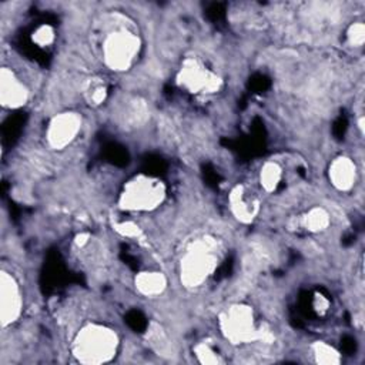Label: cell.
<instances>
[{
	"instance_id": "cell-15",
	"label": "cell",
	"mask_w": 365,
	"mask_h": 365,
	"mask_svg": "<svg viewBox=\"0 0 365 365\" xmlns=\"http://www.w3.org/2000/svg\"><path fill=\"white\" fill-rule=\"evenodd\" d=\"M83 96L90 106L98 107L106 103L108 97V87L100 77H90L83 86Z\"/></svg>"
},
{
	"instance_id": "cell-9",
	"label": "cell",
	"mask_w": 365,
	"mask_h": 365,
	"mask_svg": "<svg viewBox=\"0 0 365 365\" xmlns=\"http://www.w3.org/2000/svg\"><path fill=\"white\" fill-rule=\"evenodd\" d=\"M30 90L19 74L7 66L0 68V104L6 110H19L29 103Z\"/></svg>"
},
{
	"instance_id": "cell-19",
	"label": "cell",
	"mask_w": 365,
	"mask_h": 365,
	"mask_svg": "<svg viewBox=\"0 0 365 365\" xmlns=\"http://www.w3.org/2000/svg\"><path fill=\"white\" fill-rule=\"evenodd\" d=\"M346 43L351 47H361L365 41V24L364 21H352L345 31Z\"/></svg>"
},
{
	"instance_id": "cell-10",
	"label": "cell",
	"mask_w": 365,
	"mask_h": 365,
	"mask_svg": "<svg viewBox=\"0 0 365 365\" xmlns=\"http://www.w3.org/2000/svg\"><path fill=\"white\" fill-rule=\"evenodd\" d=\"M228 207L232 217L241 224H251L259 214V201L245 185L238 184L228 194Z\"/></svg>"
},
{
	"instance_id": "cell-21",
	"label": "cell",
	"mask_w": 365,
	"mask_h": 365,
	"mask_svg": "<svg viewBox=\"0 0 365 365\" xmlns=\"http://www.w3.org/2000/svg\"><path fill=\"white\" fill-rule=\"evenodd\" d=\"M311 305H312V309L318 314V315H325L328 311H329V307H331V301L327 298V295L321 294V292H315L314 297H312V301H311Z\"/></svg>"
},
{
	"instance_id": "cell-2",
	"label": "cell",
	"mask_w": 365,
	"mask_h": 365,
	"mask_svg": "<svg viewBox=\"0 0 365 365\" xmlns=\"http://www.w3.org/2000/svg\"><path fill=\"white\" fill-rule=\"evenodd\" d=\"M120 344L118 331L104 322L91 321L77 329L70 344V352L80 364L101 365L117 356Z\"/></svg>"
},
{
	"instance_id": "cell-14",
	"label": "cell",
	"mask_w": 365,
	"mask_h": 365,
	"mask_svg": "<svg viewBox=\"0 0 365 365\" xmlns=\"http://www.w3.org/2000/svg\"><path fill=\"white\" fill-rule=\"evenodd\" d=\"M284 178V170L282 165L275 160L265 161L258 173V182L262 188V191L271 194L278 190Z\"/></svg>"
},
{
	"instance_id": "cell-11",
	"label": "cell",
	"mask_w": 365,
	"mask_h": 365,
	"mask_svg": "<svg viewBox=\"0 0 365 365\" xmlns=\"http://www.w3.org/2000/svg\"><path fill=\"white\" fill-rule=\"evenodd\" d=\"M327 177L334 190L338 192H348L354 188L358 178L356 163L352 160V157L339 154L328 164Z\"/></svg>"
},
{
	"instance_id": "cell-22",
	"label": "cell",
	"mask_w": 365,
	"mask_h": 365,
	"mask_svg": "<svg viewBox=\"0 0 365 365\" xmlns=\"http://www.w3.org/2000/svg\"><path fill=\"white\" fill-rule=\"evenodd\" d=\"M90 241V234L88 232H80L74 237V244L78 247V248H83L84 245H87Z\"/></svg>"
},
{
	"instance_id": "cell-7",
	"label": "cell",
	"mask_w": 365,
	"mask_h": 365,
	"mask_svg": "<svg viewBox=\"0 0 365 365\" xmlns=\"http://www.w3.org/2000/svg\"><path fill=\"white\" fill-rule=\"evenodd\" d=\"M83 115L76 110H64L54 114L46 125V143L54 151H63L70 147L83 130Z\"/></svg>"
},
{
	"instance_id": "cell-17",
	"label": "cell",
	"mask_w": 365,
	"mask_h": 365,
	"mask_svg": "<svg viewBox=\"0 0 365 365\" xmlns=\"http://www.w3.org/2000/svg\"><path fill=\"white\" fill-rule=\"evenodd\" d=\"M194 356L200 364L204 365H218L222 364L221 355L208 344V342H198L192 348Z\"/></svg>"
},
{
	"instance_id": "cell-13",
	"label": "cell",
	"mask_w": 365,
	"mask_h": 365,
	"mask_svg": "<svg viewBox=\"0 0 365 365\" xmlns=\"http://www.w3.org/2000/svg\"><path fill=\"white\" fill-rule=\"evenodd\" d=\"M332 218L329 211L322 205H312L301 217V227L309 234H322L331 227Z\"/></svg>"
},
{
	"instance_id": "cell-8",
	"label": "cell",
	"mask_w": 365,
	"mask_h": 365,
	"mask_svg": "<svg viewBox=\"0 0 365 365\" xmlns=\"http://www.w3.org/2000/svg\"><path fill=\"white\" fill-rule=\"evenodd\" d=\"M24 309V297L17 277L7 271H0V322L3 329L16 324Z\"/></svg>"
},
{
	"instance_id": "cell-3",
	"label": "cell",
	"mask_w": 365,
	"mask_h": 365,
	"mask_svg": "<svg viewBox=\"0 0 365 365\" xmlns=\"http://www.w3.org/2000/svg\"><path fill=\"white\" fill-rule=\"evenodd\" d=\"M218 328L222 336L232 345L264 341L271 344V331L257 322L255 311L245 302H234L225 307L218 317Z\"/></svg>"
},
{
	"instance_id": "cell-12",
	"label": "cell",
	"mask_w": 365,
	"mask_h": 365,
	"mask_svg": "<svg viewBox=\"0 0 365 365\" xmlns=\"http://www.w3.org/2000/svg\"><path fill=\"white\" fill-rule=\"evenodd\" d=\"M133 285L144 298H157L168 288V278L160 269H143L135 274Z\"/></svg>"
},
{
	"instance_id": "cell-20",
	"label": "cell",
	"mask_w": 365,
	"mask_h": 365,
	"mask_svg": "<svg viewBox=\"0 0 365 365\" xmlns=\"http://www.w3.org/2000/svg\"><path fill=\"white\" fill-rule=\"evenodd\" d=\"M114 230L124 238H140L143 231L140 228V225L137 222H134L133 220H125L121 222H117L114 225Z\"/></svg>"
},
{
	"instance_id": "cell-16",
	"label": "cell",
	"mask_w": 365,
	"mask_h": 365,
	"mask_svg": "<svg viewBox=\"0 0 365 365\" xmlns=\"http://www.w3.org/2000/svg\"><path fill=\"white\" fill-rule=\"evenodd\" d=\"M311 355L319 365H338L342 361L341 352L327 341H315L311 345Z\"/></svg>"
},
{
	"instance_id": "cell-1",
	"label": "cell",
	"mask_w": 365,
	"mask_h": 365,
	"mask_svg": "<svg viewBox=\"0 0 365 365\" xmlns=\"http://www.w3.org/2000/svg\"><path fill=\"white\" fill-rule=\"evenodd\" d=\"M221 261V245L214 235L202 234L191 240L178 261L180 284L190 291L205 285Z\"/></svg>"
},
{
	"instance_id": "cell-6",
	"label": "cell",
	"mask_w": 365,
	"mask_h": 365,
	"mask_svg": "<svg viewBox=\"0 0 365 365\" xmlns=\"http://www.w3.org/2000/svg\"><path fill=\"white\" fill-rule=\"evenodd\" d=\"M175 83L181 90L194 96L215 94L224 84L221 76L198 57H187L182 60L175 76Z\"/></svg>"
},
{
	"instance_id": "cell-18",
	"label": "cell",
	"mask_w": 365,
	"mask_h": 365,
	"mask_svg": "<svg viewBox=\"0 0 365 365\" xmlns=\"http://www.w3.org/2000/svg\"><path fill=\"white\" fill-rule=\"evenodd\" d=\"M56 40V30L51 24H38L31 33V41L37 47H48Z\"/></svg>"
},
{
	"instance_id": "cell-5",
	"label": "cell",
	"mask_w": 365,
	"mask_h": 365,
	"mask_svg": "<svg viewBox=\"0 0 365 365\" xmlns=\"http://www.w3.org/2000/svg\"><path fill=\"white\" fill-rule=\"evenodd\" d=\"M141 51L140 36L128 27L108 30L100 43V56L106 68L114 73L128 71Z\"/></svg>"
},
{
	"instance_id": "cell-4",
	"label": "cell",
	"mask_w": 365,
	"mask_h": 365,
	"mask_svg": "<svg viewBox=\"0 0 365 365\" xmlns=\"http://www.w3.org/2000/svg\"><path fill=\"white\" fill-rule=\"evenodd\" d=\"M165 197L167 187L163 180L140 173L124 182L117 198V205L125 212H151L163 205Z\"/></svg>"
}]
</instances>
